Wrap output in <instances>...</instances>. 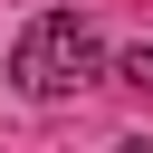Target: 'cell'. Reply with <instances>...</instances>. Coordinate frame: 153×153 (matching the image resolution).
I'll return each instance as SVG.
<instances>
[{
    "mask_svg": "<svg viewBox=\"0 0 153 153\" xmlns=\"http://www.w3.org/2000/svg\"><path fill=\"white\" fill-rule=\"evenodd\" d=\"M10 76H19V96H76V86L105 76V48H96V29H86L76 10H48V19L19 29Z\"/></svg>",
    "mask_w": 153,
    "mask_h": 153,
    "instance_id": "obj_1",
    "label": "cell"
},
{
    "mask_svg": "<svg viewBox=\"0 0 153 153\" xmlns=\"http://www.w3.org/2000/svg\"><path fill=\"white\" fill-rule=\"evenodd\" d=\"M124 76H134V86L153 96V48H134V57H124Z\"/></svg>",
    "mask_w": 153,
    "mask_h": 153,
    "instance_id": "obj_2",
    "label": "cell"
}]
</instances>
